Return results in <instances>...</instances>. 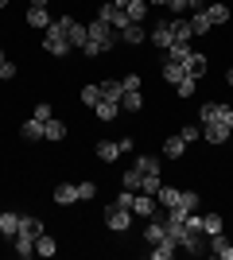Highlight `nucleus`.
I'll use <instances>...</instances> for the list:
<instances>
[{"mask_svg": "<svg viewBox=\"0 0 233 260\" xmlns=\"http://www.w3.org/2000/svg\"><path fill=\"white\" fill-rule=\"evenodd\" d=\"M86 31H89V39H86V47H82V54H86V58H101V54H109L113 47H117V39H121V31H117V27H109L105 20H89Z\"/></svg>", "mask_w": 233, "mask_h": 260, "instance_id": "f257e3e1", "label": "nucleus"}, {"mask_svg": "<svg viewBox=\"0 0 233 260\" xmlns=\"http://www.w3.org/2000/svg\"><path fill=\"white\" fill-rule=\"evenodd\" d=\"M43 51L55 54V58H66V54L74 51V47H70V39H66V31H62L55 20H51V27L43 31Z\"/></svg>", "mask_w": 233, "mask_h": 260, "instance_id": "f03ea898", "label": "nucleus"}, {"mask_svg": "<svg viewBox=\"0 0 233 260\" xmlns=\"http://www.w3.org/2000/svg\"><path fill=\"white\" fill-rule=\"evenodd\" d=\"M132 210L128 206H121V202H109V206H105V225L113 229V233H128V229H132Z\"/></svg>", "mask_w": 233, "mask_h": 260, "instance_id": "7ed1b4c3", "label": "nucleus"}, {"mask_svg": "<svg viewBox=\"0 0 233 260\" xmlns=\"http://www.w3.org/2000/svg\"><path fill=\"white\" fill-rule=\"evenodd\" d=\"M58 27H62V31H66V39H70V47H74V51H82V47H86V39H89V31H86V23H78L74 16H58Z\"/></svg>", "mask_w": 233, "mask_h": 260, "instance_id": "20e7f679", "label": "nucleus"}, {"mask_svg": "<svg viewBox=\"0 0 233 260\" xmlns=\"http://www.w3.org/2000/svg\"><path fill=\"white\" fill-rule=\"evenodd\" d=\"M97 20H105V23H109V27H117V31L132 23V20H128V12H124V8H117L113 0H109V4H101V8H97Z\"/></svg>", "mask_w": 233, "mask_h": 260, "instance_id": "39448f33", "label": "nucleus"}, {"mask_svg": "<svg viewBox=\"0 0 233 260\" xmlns=\"http://www.w3.org/2000/svg\"><path fill=\"white\" fill-rule=\"evenodd\" d=\"M206 245H210V256H218V260H233V241L225 237V229H222V233H214V237H206Z\"/></svg>", "mask_w": 233, "mask_h": 260, "instance_id": "423d86ee", "label": "nucleus"}, {"mask_svg": "<svg viewBox=\"0 0 233 260\" xmlns=\"http://www.w3.org/2000/svg\"><path fill=\"white\" fill-rule=\"evenodd\" d=\"M132 167L140 171V186H144V179H148V175H159V171H163L159 155H136V159H132Z\"/></svg>", "mask_w": 233, "mask_h": 260, "instance_id": "0eeeda50", "label": "nucleus"}, {"mask_svg": "<svg viewBox=\"0 0 233 260\" xmlns=\"http://www.w3.org/2000/svg\"><path fill=\"white\" fill-rule=\"evenodd\" d=\"M132 214L136 217H155V214H159L155 194H132Z\"/></svg>", "mask_w": 233, "mask_h": 260, "instance_id": "6e6552de", "label": "nucleus"}, {"mask_svg": "<svg viewBox=\"0 0 233 260\" xmlns=\"http://www.w3.org/2000/svg\"><path fill=\"white\" fill-rule=\"evenodd\" d=\"M159 78H163L167 86H179V82L187 78V66H183V62H171V58H163V66H159Z\"/></svg>", "mask_w": 233, "mask_h": 260, "instance_id": "1a4fd4ad", "label": "nucleus"}, {"mask_svg": "<svg viewBox=\"0 0 233 260\" xmlns=\"http://www.w3.org/2000/svg\"><path fill=\"white\" fill-rule=\"evenodd\" d=\"M229 136H233V132L225 128V124H218V120H206V124H202V140H206V144H225Z\"/></svg>", "mask_w": 233, "mask_h": 260, "instance_id": "9d476101", "label": "nucleus"}, {"mask_svg": "<svg viewBox=\"0 0 233 260\" xmlns=\"http://www.w3.org/2000/svg\"><path fill=\"white\" fill-rule=\"evenodd\" d=\"M171 43H190L194 39V31H190V20H183V16H171Z\"/></svg>", "mask_w": 233, "mask_h": 260, "instance_id": "9b49d317", "label": "nucleus"}, {"mask_svg": "<svg viewBox=\"0 0 233 260\" xmlns=\"http://www.w3.org/2000/svg\"><path fill=\"white\" fill-rule=\"evenodd\" d=\"M198 206H202V194H198V190H179V202L171 210H175V214H194Z\"/></svg>", "mask_w": 233, "mask_h": 260, "instance_id": "f8f14e48", "label": "nucleus"}, {"mask_svg": "<svg viewBox=\"0 0 233 260\" xmlns=\"http://www.w3.org/2000/svg\"><path fill=\"white\" fill-rule=\"evenodd\" d=\"M167 237V225H163V217L155 214V217H148V229H144V245L152 249V245H159V241Z\"/></svg>", "mask_w": 233, "mask_h": 260, "instance_id": "ddd939ff", "label": "nucleus"}, {"mask_svg": "<svg viewBox=\"0 0 233 260\" xmlns=\"http://www.w3.org/2000/svg\"><path fill=\"white\" fill-rule=\"evenodd\" d=\"M152 47H155V51H167V47H171V23H167V20L152 23Z\"/></svg>", "mask_w": 233, "mask_h": 260, "instance_id": "4468645a", "label": "nucleus"}, {"mask_svg": "<svg viewBox=\"0 0 233 260\" xmlns=\"http://www.w3.org/2000/svg\"><path fill=\"white\" fill-rule=\"evenodd\" d=\"M23 20H27V27H39V31H47V27H51V12H47L43 4H31Z\"/></svg>", "mask_w": 233, "mask_h": 260, "instance_id": "2eb2a0df", "label": "nucleus"}, {"mask_svg": "<svg viewBox=\"0 0 233 260\" xmlns=\"http://www.w3.org/2000/svg\"><path fill=\"white\" fill-rule=\"evenodd\" d=\"M51 198H55V206H74L78 202V183H58Z\"/></svg>", "mask_w": 233, "mask_h": 260, "instance_id": "dca6fc26", "label": "nucleus"}, {"mask_svg": "<svg viewBox=\"0 0 233 260\" xmlns=\"http://www.w3.org/2000/svg\"><path fill=\"white\" fill-rule=\"evenodd\" d=\"M93 152H97L101 163H117V155H124V152H121V140H97V148H93Z\"/></svg>", "mask_w": 233, "mask_h": 260, "instance_id": "f3484780", "label": "nucleus"}, {"mask_svg": "<svg viewBox=\"0 0 233 260\" xmlns=\"http://www.w3.org/2000/svg\"><path fill=\"white\" fill-rule=\"evenodd\" d=\"M206 16H210V23L214 27H222V23H229V4H222V0H210V4H206Z\"/></svg>", "mask_w": 233, "mask_h": 260, "instance_id": "a211bd4d", "label": "nucleus"}, {"mask_svg": "<svg viewBox=\"0 0 233 260\" xmlns=\"http://www.w3.org/2000/svg\"><path fill=\"white\" fill-rule=\"evenodd\" d=\"M20 233H27V237H43V233H47L43 217H35V214H20Z\"/></svg>", "mask_w": 233, "mask_h": 260, "instance_id": "6ab92c4d", "label": "nucleus"}, {"mask_svg": "<svg viewBox=\"0 0 233 260\" xmlns=\"http://www.w3.org/2000/svg\"><path fill=\"white\" fill-rule=\"evenodd\" d=\"M206 70H210V58H206L202 51H194V54L187 58V74H190V78H198V82H202V78H206Z\"/></svg>", "mask_w": 233, "mask_h": 260, "instance_id": "aec40b11", "label": "nucleus"}, {"mask_svg": "<svg viewBox=\"0 0 233 260\" xmlns=\"http://www.w3.org/2000/svg\"><path fill=\"white\" fill-rule=\"evenodd\" d=\"M12 249H16V256H20V260H31V256H35V237L16 233V237H12Z\"/></svg>", "mask_w": 233, "mask_h": 260, "instance_id": "412c9836", "label": "nucleus"}, {"mask_svg": "<svg viewBox=\"0 0 233 260\" xmlns=\"http://www.w3.org/2000/svg\"><path fill=\"white\" fill-rule=\"evenodd\" d=\"M179 252V245H175V237H163L159 241V245H152V249H148V256L152 260H171Z\"/></svg>", "mask_w": 233, "mask_h": 260, "instance_id": "4be33fe9", "label": "nucleus"}, {"mask_svg": "<svg viewBox=\"0 0 233 260\" xmlns=\"http://www.w3.org/2000/svg\"><path fill=\"white\" fill-rule=\"evenodd\" d=\"M20 136H23V140H27V144H39V140H43V120L27 117V120H23V124H20Z\"/></svg>", "mask_w": 233, "mask_h": 260, "instance_id": "5701e85b", "label": "nucleus"}, {"mask_svg": "<svg viewBox=\"0 0 233 260\" xmlns=\"http://www.w3.org/2000/svg\"><path fill=\"white\" fill-rule=\"evenodd\" d=\"M144 39H148L144 23H128V27H121V43H128V47H140Z\"/></svg>", "mask_w": 233, "mask_h": 260, "instance_id": "b1692460", "label": "nucleus"}, {"mask_svg": "<svg viewBox=\"0 0 233 260\" xmlns=\"http://www.w3.org/2000/svg\"><path fill=\"white\" fill-rule=\"evenodd\" d=\"M117 113H121V105H117V101H105V98H101L97 105H93V117H97L101 124H109V120H117Z\"/></svg>", "mask_w": 233, "mask_h": 260, "instance_id": "393cba45", "label": "nucleus"}, {"mask_svg": "<svg viewBox=\"0 0 233 260\" xmlns=\"http://www.w3.org/2000/svg\"><path fill=\"white\" fill-rule=\"evenodd\" d=\"M43 140H51V144H58V140H66V124H62V120L58 117H51L43 124Z\"/></svg>", "mask_w": 233, "mask_h": 260, "instance_id": "a878e982", "label": "nucleus"}, {"mask_svg": "<svg viewBox=\"0 0 233 260\" xmlns=\"http://www.w3.org/2000/svg\"><path fill=\"white\" fill-rule=\"evenodd\" d=\"M163 155L167 159H183V155H187V140H183V136H167L163 140Z\"/></svg>", "mask_w": 233, "mask_h": 260, "instance_id": "bb28decb", "label": "nucleus"}, {"mask_svg": "<svg viewBox=\"0 0 233 260\" xmlns=\"http://www.w3.org/2000/svg\"><path fill=\"white\" fill-rule=\"evenodd\" d=\"M190 54H194V47H190V43H171V47L163 51V58H171V62H183V66H187Z\"/></svg>", "mask_w": 233, "mask_h": 260, "instance_id": "cd10ccee", "label": "nucleus"}, {"mask_svg": "<svg viewBox=\"0 0 233 260\" xmlns=\"http://www.w3.org/2000/svg\"><path fill=\"white\" fill-rule=\"evenodd\" d=\"M0 233H4V237H16V233H20V214H16V210H4V214H0Z\"/></svg>", "mask_w": 233, "mask_h": 260, "instance_id": "c85d7f7f", "label": "nucleus"}, {"mask_svg": "<svg viewBox=\"0 0 233 260\" xmlns=\"http://www.w3.org/2000/svg\"><path fill=\"white\" fill-rule=\"evenodd\" d=\"M101 98H105V101H117V105H121V98H124L121 78H109V82H101Z\"/></svg>", "mask_w": 233, "mask_h": 260, "instance_id": "c756f323", "label": "nucleus"}, {"mask_svg": "<svg viewBox=\"0 0 233 260\" xmlns=\"http://www.w3.org/2000/svg\"><path fill=\"white\" fill-rule=\"evenodd\" d=\"M55 252H58V241L51 237V233L35 237V256H55Z\"/></svg>", "mask_w": 233, "mask_h": 260, "instance_id": "7c9ffc66", "label": "nucleus"}, {"mask_svg": "<svg viewBox=\"0 0 233 260\" xmlns=\"http://www.w3.org/2000/svg\"><path fill=\"white\" fill-rule=\"evenodd\" d=\"M121 109H124V113H140V109H144V89L124 93V98H121Z\"/></svg>", "mask_w": 233, "mask_h": 260, "instance_id": "2f4dec72", "label": "nucleus"}, {"mask_svg": "<svg viewBox=\"0 0 233 260\" xmlns=\"http://www.w3.org/2000/svg\"><path fill=\"white\" fill-rule=\"evenodd\" d=\"M210 27H214V23H210V16H206V8L190 16V31H194V35H210Z\"/></svg>", "mask_w": 233, "mask_h": 260, "instance_id": "473e14b6", "label": "nucleus"}, {"mask_svg": "<svg viewBox=\"0 0 233 260\" xmlns=\"http://www.w3.org/2000/svg\"><path fill=\"white\" fill-rule=\"evenodd\" d=\"M155 202H159L163 210H171L179 202V186H159V190H155Z\"/></svg>", "mask_w": 233, "mask_h": 260, "instance_id": "72a5a7b5", "label": "nucleus"}, {"mask_svg": "<svg viewBox=\"0 0 233 260\" xmlns=\"http://www.w3.org/2000/svg\"><path fill=\"white\" fill-rule=\"evenodd\" d=\"M222 229H225L222 214H202V233H206V237H214V233H222Z\"/></svg>", "mask_w": 233, "mask_h": 260, "instance_id": "f704fd0d", "label": "nucleus"}, {"mask_svg": "<svg viewBox=\"0 0 233 260\" xmlns=\"http://www.w3.org/2000/svg\"><path fill=\"white\" fill-rule=\"evenodd\" d=\"M124 12H128V20H132V23H144V16H148V0H128V8H124Z\"/></svg>", "mask_w": 233, "mask_h": 260, "instance_id": "c9c22d12", "label": "nucleus"}, {"mask_svg": "<svg viewBox=\"0 0 233 260\" xmlns=\"http://www.w3.org/2000/svg\"><path fill=\"white\" fill-rule=\"evenodd\" d=\"M97 101H101V86H82V105L93 109Z\"/></svg>", "mask_w": 233, "mask_h": 260, "instance_id": "e433bc0d", "label": "nucleus"}, {"mask_svg": "<svg viewBox=\"0 0 233 260\" xmlns=\"http://www.w3.org/2000/svg\"><path fill=\"white\" fill-rule=\"evenodd\" d=\"M214 120H218V124H225V128L233 132V105H225V101H218V117H214Z\"/></svg>", "mask_w": 233, "mask_h": 260, "instance_id": "4c0bfd02", "label": "nucleus"}, {"mask_svg": "<svg viewBox=\"0 0 233 260\" xmlns=\"http://www.w3.org/2000/svg\"><path fill=\"white\" fill-rule=\"evenodd\" d=\"M175 89H179V98H194V89H198V78H190V74H187Z\"/></svg>", "mask_w": 233, "mask_h": 260, "instance_id": "58836bf2", "label": "nucleus"}, {"mask_svg": "<svg viewBox=\"0 0 233 260\" xmlns=\"http://www.w3.org/2000/svg\"><path fill=\"white\" fill-rule=\"evenodd\" d=\"M121 86H124V93H132V89H144V78H140V74H124V78H121Z\"/></svg>", "mask_w": 233, "mask_h": 260, "instance_id": "ea45409f", "label": "nucleus"}, {"mask_svg": "<svg viewBox=\"0 0 233 260\" xmlns=\"http://www.w3.org/2000/svg\"><path fill=\"white\" fill-rule=\"evenodd\" d=\"M93 194H97V183H89V179H86V183H78V202H89Z\"/></svg>", "mask_w": 233, "mask_h": 260, "instance_id": "a19ab883", "label": "nucleus"}, {"mask_svg": "<svg viewBox=\"0 0 233 260\" xmlns=\"http://www.w3.org/2000/svg\"><path fill=\"white\" fill-rule=\"evenodd\" d=\"M179 136H183L187 144H194V140H202V128H198V124H183V128H179Z\"/></svg>", "mask_w": 233, "mask_h": 260, "instance_id": "79ce46f5", "label": "nucleus"}, {"mask_svg": "<svg viewBox=\"0 0 233 260\" xmlns=\"http://www.w3.org/2000/svg\"><path fill=\"white\" fill-rule=\"evenodd\" d=\"M31 117H35V120H43V124H47V120L55 117V109L47 105V101H39V105H35V109H31Z\"/></svg>", "mask_w": 233, "mask_h": 260, "instance_id": "37998d69", "label": "nucleus"}, {"mask_svg": "<svg viewBox=\"0 0 233 260\" xmlns=\"http://www.w3.org/2000/svg\"><path fill=\"white\" fill-rule=\"evenodd\" d=\"M16 74H20V70H16V62H0V82H12Z\"/></svg>", "mask_w": 233, "mask_h": 260, "instance_id": "c03bdc74", "label": "nucleus"}, {"mask_svg": "<svg viewBox=\"0 0 233 260\" xmlns=\"http://www.w3.org/2000/svg\"><path fill=\"white\" fill-rule=\"evenodd\" d=\"M117 202H121V206H128V210H132V190H121V194H117Z\"/></svg>", "mask_w": 233, "mask_h": 260, "instance_id": "a18cd8bd", "label": "nucleus"}, {"mask_svg": "<svg viewBox=\"0 0 233 260\" xmlns=\"http://www.w3.org/2000/svg\"><path fill=\"white\" fill-rule=\"evenodd\" d=\"M225 86L233 89V66H229V70H225Z\"/></svg>", "mask_w": 233, "mask_h": 260, "instance_id": "49530a36", "label": "nucleus"}, {"mask_svg": "<svg viewBox=\"0 0 233 260\" xmlns=\"http://www.w3.org/2000/svg\"><path fill=\"white\" fill-rule=\"evenodd\" d=\"M113 4H117V8H128V0H113Z\"/></svg>", "mask_w": 233, "mask_h": 260, "instance_id": "de8ad7c7", "label": "nucleus"}, {"mask_svg": "<svg viewBox=\"0 0 233 260\" xmlns=\"http://www.w3.org/2000/svg\"><path fill=\"white\" fill-rule=\"evenodd\" d=\"M0 62H8V54H4V47H0Z\"/></svg>", "mask_w": 233, "mask_h": 260, "instance_id": "09e8293b", "label": "nucleus"}, {"mask_svg": "<svg viewBox=\"0 0 233 260\" xmlns=\"http://www.w3.org/2000/svg\"><path fill=\"white\" fill-rule=\"evenodd\" d=\"M31 4H43V8H47V4H51V0H31Z\"/></svg>", "mask_w": 233, "mask_h": 260, "instance_id": "8fccbe9b", "label": "nucleus"}, {"mask_svg": "<svg viewBox=\"0 0 233 260\" xmlns=\"http://www.w3.org/2000/svg\"><path fill=\"white\" fill-rule=\"evenodd\" d=\"M0 8H8V0H0Z\"/></svg>", "mask_w": 233, "mask_h": 260, "instance_id": "3c124183", "label": "nucleus"}, {"mask_svg": "<svg viewBox=\"0 0 233 260\" xmlns=\"http://www.w3.org/2000/svg\"><path fill=\"white\" fill-rule=\"evenodd\" d=\"M167 4H171V0H167Z\"/></svg>", "mask_w": 233, "mask_h": 260, "instance_id": "603ef678", "label": "nucleus"}]
</instances>
